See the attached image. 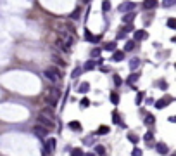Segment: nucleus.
Segmentation results:
<instances>
[{"instance_id": "f257e3e1", "label": "nucleus", "mask_w": 176, "mask_h": 156, "mask_svg": "<svg viewBox=\"0 0 176 156\" xmlns=\"http://www.w3.org/2000/svg\"><path fill=\"white\" fill-rule=\"evenodd\" d=\"M36 123H38L40 127L47 128V130H50V128H54V127H55L54 118H48V116H45V115H41V113L36 116Z\"/></svg>"}, {"instance_id": "f03ea898", "label": "nucleus", "mask_w": 176, "mask_h": 156, "mask_svg": "<svg viewBox=\"0 0 176 156\" xmlns=\"http://www.w3.org/2000/svg\"><path fill=\"white\" fill-rule=\"evenodd\" d=\"M45 78L48 80V82H52V83H57L59 80H60V75H59V71L55 68H48V69H45Z\"/></svg>"}, {"instance_id": "7ed1b4c3", "label": "nucleus", "mask_w": 176, "mask_h": 156, "mask_svg": "<svg viewBox=\"0 0 176 156\" xmlns=\"http://www.w3.org/2000/svg\"><path fill=\"white\" fill-rule=\"evenodd\" d=\"M59 99H60V90H59L57 87H52V89L48 90V102H50L52 106H55Z\"/></svg>"}, {"instance_id": "20e7f679", "label": "nucleus", "mask_w": 176, "mask_h": 156, "mask_svg": "<svg viewBox=\"0 0 176 156\" xmlns=\"http://www.w3.org/2000/svg\"><path fill=\"white\" fill-rule=\"evenodd\" d=\"M59 40H62L67 47H71V45H73V42H74L73 35H71L69 31H64V30H59Z\"/></svg>"}, {"instance_id": "39448f33", "label": "nucleus", "mask_w": 176, "mask_h": 156, "mask_svg": "<svg viewBox=\"0 0 176 156\" xmlns=\"http://www.w3.org/2000/svg\"><path fill=\"white\" fill-rule=\"evenodd\" d=\"M135 7H137V4L135 2H123V4H119V12H131V11H135Z\"/></svg>"}, {"instance_id": "423d86ee", "label": "nucleus", "mask_w": 176, "mask_h": 156, "mask_svg": "<svg viewBox=\"0 0 176 156\" xmlns=\"http://www.w3.org/2000/svg\"><path fill=\"white\" fill-rule=\"evenodd\" d=\"M171 102H173V97H171V96H166L164 99L156 101V102H154V106H156L157 109H162V108H166V106H168V104H171Z\"/></svg>"}, {"instance_id": "0eeeda50", "label": "nucleus", "mask_w": 176, "mask_h": 156, "mask_svg": "<svg viewBox=\"0 0 176 156\" xmlns=\"http://www.w3.org/2000/svg\"><path fill=\"white\" fill-rule=\"evenodd\" d=\"M154 147H156V151L159 153V155H168L169 153V147H168V144H164V142H157V144H154Z\"/></svg>"}, {"instance_id": "6e6552de", "label": "nucleus", "mask_w": 176, "mask_h": 156, "mask_svg": "<svg viewBox=\"0 0 176 156\" xmlns=\"http://www.w3.org/2000/svg\"><path fill=\"white\" fill-rule=\"evenodd\" d=\"M54 149H55V139L52 137V139H48V140L45 142V155H52Z\"/></svg>"}, {"instance_id": "1a4fd4ad", "label": "nucleus", "mask_w": 176, "mask_h": 156, "mask_svg": "<svg viewBox=\"0 0 176 156\" xmlns=\"http://www.w3.org/2000/svg\"><path fill=\"white\" fill-rule=\"evenodd\" d=\"M95 66H97L95 59H90V61H86V62H85V66H83V71H92V69H95Z\"/></svg>"}, {"instance_id": "9d476101", "label": "nucleus", "mask_w": 176, "mask_h": 156, "mask_svg": "<svg viewBox=\"0 0 176 156\" xmlns=\"http://www.w3.org/2000/svg\"><path fill=\"white\" fill-rule=\"evenodd\" d=\"M33 132H35V135H38V137H45L47 135V128H43V127H40V125H36L35 128H33Z\"/></svg>"}, {"instance_id": "9b49d317", "label": "nucleus", "mask_w": 176, "mask_h": 156, "mask_svg": "<svg viewBox=\"0 0 176 156\" xmlns=\"http://www.w3.org/2000/svg\"><path fill=\"white\" fill-rule=\"evenodd\" d=\"M135 19V11H131V12H124V16H123V21L126 23V24H130L131 21Z\"/></svg>"}, {"instance_id": "f8f14e48", "label": "nucleus", "mask_w": 176, "mask_h": 156, "mask_svg": "<svg viewBox=\"0 0 176 156\" xmlns=\"http://www.w3.org/2000/svg\"><path fill=\"white\" fill-rule=\"evenodd\" d=\"M114 54H112V61H123L124 59V50H112Z\"/></svg>"}, {"instance_id": "ddd939ff", "label": "nucleus", "mask_w": 176, "mask_h": 156, "mask_svg": "<svg viewBox=\"0 0 176 156\" xmlns=\"http://www.w3.org/2000/svg\"><path fill=\"white\" fill-rule=\"evenodd\" d=\"M143 139H145L147 146H154V144H156V142H154V134H152V132H147V134L143 135Z\"/></svg>"}, {"instance_id": "4468645a", "label": "nucleus", "mask_w": 176, "mask_h": 156, "mask_svg": "<svg viewBox=\"0 0 176 156\" xmlns=\"http://www.w3.org/2000/svg\"><path fill=\"white\" fill-rule=\"evenodd\" d=\"M157 4H159L157 0H145V2H143V7H145V9H156Z\"/></svg>"}, {"instance_id": "2eb2a0df", "label": "nucleus", "mask_w": 176, "mask_h": 156, "mask_svg": "<svg viewBox=\"0 0 176 156\" xmlns=\"http://www.w3.org/2000/svg\"><path fill=\"white\" fill-rule=\"evenodd\" d=\"M41 115H45V116H48V118H54V106H52V108L47 106V108L41 111Z\"/></svg>"}, {"instance_id": "dca6fc26", "label": "nucleus", "mask_w": 176, "mask_h": 156, "mask_svg": "<svg viewBox=\"0 0 176 156\" xmlns=\"http://www.w3.org/2000/svg\"><path fill=\"white\" fill-rule=\"evenodd\" d=\"M88 90H90V85H88L86 82H85V83H81V85H78V92H79V94H86Z\"/></svg>"}, {"instance_id": "f3484780", "label": "nucleus", "mask_w": 176, "mask_h": 156, "mask_svg": "<svg viewBox=\"0 0 176 156\" xmlns=\"http://www.w3.org/2000/svg\"><path fill=\"white\" fill-rule=\"evenodd\" d=\"M147 38V33L143 30H137L135 31V40H145Z\"/></svg>"}, {"instance_id": "a211bd4d", "label": "nucleus", "mask_w": 176, "mask_h": 156, "mask_svg": "<svg viewBox=\"0 0 176 156\" xmlns=\"http://www.w3.org/2000/svg\"><path fill=\"white\" fill-rule=\"evenodd\" d=\"M138 78H140V75H138V73H131V75H130V77L126 78V82H128V83H130V85H133V83H135V82H137Z\"/></svg>"}, {"instance_id": "6ab92c4d", "label": "nucleus", "mask_w": 176, "mask_h": 156, "mask_svg": "<svg viewBox=\"0 0 176 156\" xmlns=\"http://www.w3.org/2000/svg\"><path fill=\"white\" fill-rule=\"evenodd\" d=\"M135 49V40H130V42H126V45H124V52H131Z\"/></svg>"}, {"instance_id": "aec40b11", "label": "nucleus", "mask_w": 176, "mask_h": 156, "mask_svg": "<svg viewBox=\"0 0 176 156\" xmlns=\"http://www.w3.org/2000/svg\"><path fill=\"white\" fill-rule=\"evenodd\" d=\"M69 128L74 130V132H78V130H81V123H79V121H71V123H69Z\"/></svg>"}, {"instance_id": "412c9836", "label": "nucleus", "mask_w": 176, "mask_h": 156, "mask_svg": "<svg viewBox=\"0 0 176 156\" xmlns=\"http://www.w3.org/2000/svg\"><path fill=\"white\" fill-rule=\"evenodd\" d=\"M128 140H130V142H133V144H137V142L140 140V139H138V135H137V134L130 132V134H128Z\"/></svg>"}, {"instance_id": "4be33fe9", "label": "nucleus", "mask_w": 176, "mask_h": 156, "mask_svg": "<svg viewBox=\"0 0 176 156\" xmlns=\"http://www.w3.org/2000/svg\"><path fill=\"white\" fill-rule=\"evenodd\" d=\"M102 11H104V12L111 11V0H104V2H102Z\"/></svg>"}, {"instance_id": "5701e85b", "label": "nucleus", "mask_w": 176, "mask_h": 156, "mask_svg": "<svg viewBox=\"0 0 176 156\" xmlns=\"http://www.w3.org/2000/svg\"><path fill=\"white\" fill-rule=\"evenodd\" d=\"M138 64H140V59H138V57H133L131 61H130V68H131V69L138 68Z\"/></svg>"}, {"instance_id": "b1692460", "label": "nucleus", "mask_w": 176, "mask_h": 156, "mask_svg": "<svg viewBox=\"0 0 176 156\" xmlns=\"http://www.w3.org/2000/svg\"><path fill=\"white\" fill-rule=\"evenodd\" d=\"M104 49H105V50H116V42H109V43H105Z\"/></svg>"}, {"instance_id": "393cba45", "label": "nucleus", "mask_w": 176, "mask_h": 156, "mask_svg": "<svg viewBox=\"0 0 176 156\" xmlns=\"http://www.w3.org/2000/svg\"><path fill=\"white\" fill-rule=\"evenodd\" d=\"M71 156H85V153H83V149H79V147H74V149L71 151Z\"/></svg>"}, {"instance_id": "a878e982", "label": "nucleus", "mask_w": 176, "mask_h": 156, "mask_svg": "<svg viewBox=\"0 0 176 156\" xmlns=\"http://www.w3.org/2000/svg\"><path fill=\"white\" fill-rule=\"evenodd\" d=\"M97 134H98V135H104V134H109V127L102 125V127H100V128L97 130Z\"/></svg>"}, {"instance_id": "bb28decb", "label": "nucleus", "mask_w": 176, "mask_h": 156, "mask_svg": "<svg viewBox=\"0 0 176 156\" xmlns=\"http://www.w3.org/2000/svg\"><path fill=\"white\" fill-rule=\"evenodd\" d=\"M168 28L176 30V19H175V18H169V19H168Z\"/></svg>"}, {"instance_id": "cd10ccee", "label": "nucleus", "mask_w": 176, "mask_h": 156, "mask_svg": "<svg viewBox=\"0 0 176 156\" xmlns=\"http://www.w3.org/2000/svg\"><path fill=\"white\" fill-rule=\"evenodd\" d=\"M154 121H156L154 115H147V116H145V123H147V125H154Z\"/></svg>"}, {"instance_id": "c85d7f7f", "label": "nucleus", "mask_w": 176, "mask_h": 156, "mask_svg": "<svg viewBox=\"0 0 176 156\" xmlns=\"http://www.w3.org/2000/svg\"><path fill=\"white\" fill-rule=\"evenodd\" d=\"M95 153H97L98 156H104L105 155V147H104V146H97V147H95Z\"/></svg>"}, {"instance_id": "c756f323", "label": "nucleus", "mask_w": 176, "mask_h": 156, "mask_svg": "<svg viewBox=\"0 0 176 156\" xmlns=\"http://www.w3.org/2000/svg\"><path fill=\"white\" fill-rule=\"evenodd\" d=\"M176 4V0H162V7H173Z\"/></svg>"}, {"instance_id": "7c9ffc66", "label": "nucleus", "mask_w": 176, "mask_h": 156, "mask_svg": "<svg viewBox=\"0 0 176 156\" xmlns=\"http://www.w3.org/2000/svg\"><path fill=\"white\" fill-rule=\"evenodd\" d=\"M111 102H112V104H117V102H119V96H117V92H112V94H111Z\"/></svg>"}, {"instance_id": "2f4dec72", "label": "nucleus", "mask_w": 176, "mask_h": 156, "mask_svg": "<svg viewBox=\"0 0 176 156\" xmlns=\"http://www.w3.org/2000/svg\"><path fill=\"white\" fill-rule=\"evenodd\" d=\"M100 52H102L100 49H93V52H92V59H98V57H100Z\"/></svg>"}, {"instance_id": "473e14b6", "label": "nucleus", "mask_w": 176, "mask_h": 156, "mask_svg": "<svg viewBox=\"0 0 176 156\" xmlns=\"http://www.w3.org/2000/svg\"><path fill=\"white\" fill-rule=\"evenodd\" d=\"M121 83H123L121 77H119V75H114V85H116V87H121Z\"/></svg>"}, {"instance_id": "72a5a7b5", "label": "nucleus", "mask_w": 176, "mask_h": 156, "mask_svg": "<svg viewBox=\"0 0 176 156\" xmlns=\"http://www.w3.org/2000/svg\"><path fill=\"white\" fill-rule=\"evenodd\" d=\"M79 14H81V11H79V9H76V11L71 14V19H79Z\"/></svg>"}, {"instance_id": "f704fd0d", "label": "nucleus", "mask_w": 176, "mask_h": 156, "mask_svg": "<svg viewBox=\"0 0 176 156\" xmlns=\"http://www.w3.org/2000/svg\"><path fill=\"white\" fill-rule=\"evenodd\" d=\"M83 71V68H79V66H76V69L73 71V78H78V75Z\"/></svg>"}, {"instance_id": "c9c22d12", "label": "nucleus", "mask_w": 176, "mask_h": 156, "mask_svg": "<svg viewBox=\"0 0 176 156\" xmlns=\"http://www.w3.org/2000/svg\"><path fill=\"white\" fill-rule=\"evenodd\" d=\"M85 38L88 40V42H92V40H93V35H92L88 30H85Z\"/></svg>"}, {"instance_id": "e433bc0d", "label": "nucleus", "mask_w": 176, "mask_h": 156, "mask_svg": "<svg viewBox=\"0 0 176 156\" xmlns=\"http://www.w3.org/2000/svg\"><path fill=\"white\" fill-rule=\"evenodd\" d=\"M112 121H114V123H119V115H117V111H112Z\"/></svg>"}, {"instance_id": "4c0bfd02", "label": "nucleus", "mask_w": 176, "mask_h": 156, "mask_svg": "<svg viewBox=\"0 0 176 156\" xmlns=\"http://www.w3.org/2000/svg\"><path fill=\"white\" fill-rule=\"evenodd\" d=\"M133 30H135V28H133L131 24H126V26H124V30H123V33H128V31H133Z\"/></svg>"}, {"instance_id": "58836bf2", "label": "nucleus", "mask_w": 176, "mask_h": 156, "mask_svg": "<svg viewBox=\"0 0 176 156\" xmlns=\"http://www.w3.org/2000/svg\"><path fill=\"white\" fill-rule=\"evenodd\" d=\"M159 89H162V90H168V83L162 80V82H159Z\"/></svg>"}, {"instance_id": "ea45409f", "label": "nucleus", "mask_w": 176, "mask_h": 156, "mask_svg": "<svg viewBox=\"0 0 176 156\" xmlns=\"http://www.w3.org/2000/svg\"><path fill=\"white\" fill-rule=\"evenodd\" d=\"M131 156H142V149L135 147V149H133V153H131Z\"/></svg>"}, {"instance_id": "a19ab883", "label": "nucleus", "mask_w": 176, "mask_h": 156, "mask_svg": "<svg viewBox=\"0 0 176 156\" xmlns=\"http://www.w3.org/2000/svg\"><path fill=\"white\" fill-rule=\"evenodd\" d=\"M143 101V92H138V96H137V104H140Z\"/></svg>"}, {"instance_id": "79ce46f5", "label": "nucleus", "mask_w": 176, "mask_h": 156, "mask_svg": "<svg viewBox=\"0 0 176 156\" xmlns=\"http://www.w3.org/2000/svg\"><path fill=\"white\" fill-rule=\"evenodd\" d=\"M100 71H102V73H107V71H111V68H109V66H104V64H102V66H100Z\"/></svg>"}, {"instance_id": "37998d69", "label": "nucleus", "mask_w": 176, "mask_h": 156, "mask_svg": "<svg viewBox=\"0 0 176 156\" xmlns=\"http://www.w3.org/2000/svg\"><path fill=\"white\" fill-rule=\"evenodd\" d=\"M88 104H90V101H88V99H83V101H81V106H85V108H86Z\"/></svg>"}, {"instance_id": "c03bdc74", "label": "nucleus", "mask_w": 176, "mask_h": 156, "mask_svg": "<svg viewBox=\"0 0 176 156\" xmlns=\"http://www.w3.org/2000/svg\"><path fill=\"white\" fill-rule=\"evenodd\" d=\"M83 2H85V4H88V2H90V0H83Z\"/></svg>"}, {"instance_id": "a18cd8bd", "label": "nucleus", "mask_w": 176, "mask_h": 156, "mask_svg": "<svg viewBox=\"0 0 176 156\" xmlns=\"http://www.w3.org/2000/svg\"><path fill=\"white\" fill-rule=\"evenodd\" d=\"M173 156H175V155H173Z\"/></svg>"}]
</instances>
